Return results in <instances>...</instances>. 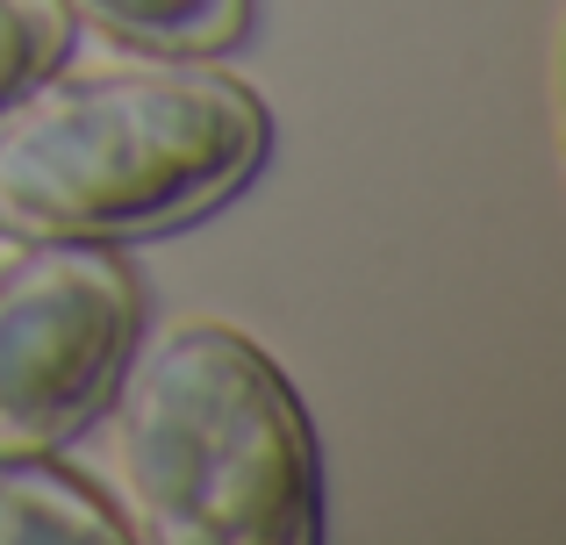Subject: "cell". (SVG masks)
<instances>
[{
  "label": "cell",
  "mask_w": 566,
  "mask_h": 545,
  "mask_svg": "<svg viewBox=\"0 0 566 545\" xmlns=\"http://www.w3.org/2000/svg\"><path fill=\"white\" fill-rule=\"evenodd\" d=\"M273 151L259 94L201 57L51 80L0 108V238L129 244L187 230Z\"/></svg>",
  "instance_id": "1"
},
{
  "label": "cell",
  "mask_w": 566,
  "mask_h": 545,
  "mask_svg": "<svg viewBox=\"0 0 566 545\" xmlns=\"http://www.w3.org/2000/svg\"><path fill=\"white\" fill-rule=\"evenodd\" d=\"M115 460L158 545L323 538V460L294 380L230 323H172L123 359Z\"/></svg>",
  "instance_id": "2"
},
{
  "label": "cell",
  "mask_w": 566,
  "mask_h": 545,
  "mask_svg": "<svg viewBox=\"0 0 566 545\" xmlns=\"http://www.w3.org/2000/svg\"><path fill=\"white\" fill-rule=\"evenodd\" d=\"M137 316L115 244H22L0 266V460L57 452L108 409Z\"/></svg>",
  "instance_id": "3"
},
{
  "label": "cell",
  "mask_w": 566,
  "mask_h": 545,
  "mask_svg": "<svg viewBox=\"0 0 566 545\" xmlns=\"http://www.w3.org/2000/svg\"><path fill=\"white\" fill-rule=\"evenodd\" d=\"M123 538H137L129 517H115L108 495L65 474L51 452L0 460V545H123Z\"/></svg>",
  "instance_id": "4"
},
{
  "label": "cell",
  "mask_w": 566,
  "mask_h": 545,
  "mask_svg": "<svg viewBox=\"0 0 566 545\" xmlns=\"http://www.w3.org/2000/svg\"><path fill=\"white\" fill-rule=\"evenodd\" d=\"M57 8L123 51H158V57L230 51L251 29V0H57Z\"/></svg>",
  "instance_id": "5"
},
{
  "label": "cell",
  "mask_w": 566,
  "mask_h": 545,
  "mask_svg": "<svg viewBox=\"0 0 566 545\" xmlns=\"http://www.w3.org/2000/svg\"><path fill=\"white\" fill-rule=\"evenodd\" d=\"M72 51V14L57 0H0V108L57 72Z\"/></svg>",
  "instance_id": "6"
}]
</instances>
